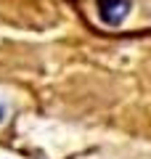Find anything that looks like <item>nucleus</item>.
Returning a JSON list of instances; mask_svg holds the SVG:
<instances>
[{
	"mask_svg": "<svg viewBox=\"0 0 151 159\" xmlns=\"http://www.w3.org/2000/svg\"><path fill=\"white\" fill-rule=\"evenodd\" d=\"M127 11H130V0H98V16L109 27L122 24Z\"/></svg>",
	"mask_w": 151,
	"mask_h": 159,
	"instance_id": "nucleus-1",
	"label": "nucleus"
},
{
	"mask_svg": "<svg viewBox=\"0 0 151 159\" xmlns=\"http://www.w3.org/2000/svg\"><path fill=\"white\" fill-rule=\"evenodd\" d=\"M0 119H3V109H0Z\"/></svg>",
	"mask_w": 151,
	"mask_h": 159,
	"instance_id": "nucleus-2",
	"label": "nucleus"
}]
</instances>
